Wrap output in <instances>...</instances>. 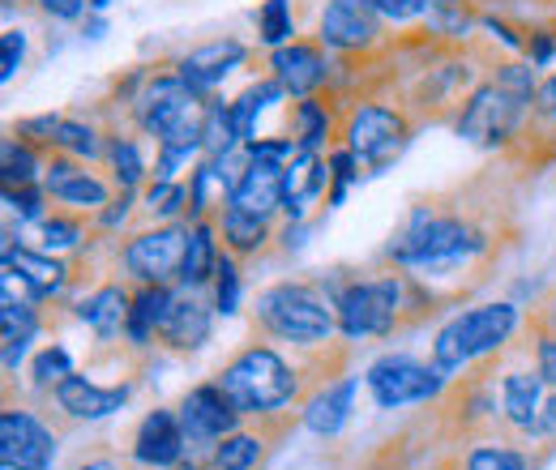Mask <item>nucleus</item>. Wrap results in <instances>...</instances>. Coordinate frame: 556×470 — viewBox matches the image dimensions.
Here are the masks:
<instances>
[{
    "label": "nucleus",
    "mask_w": 556,
    "mask_h": 470,
    "mask_svg": "<svg viewBox=\"0 0 556 470\" xmlns=\"http://www.w3.org/2000/svg\"><path fill=\"white\" fill-rule=\"evenodd\" d=\"M210 99L193 90L176 68L154 73L141 81L134 94V120L146 137H154L159 150H202V129H206Z\"/></svg>",
    "instance_id": "obj_1"
},
{
    "label": "nucleus",
    "mask_w": 556,
    "mask_h": 470,
    "mask_svg": "<svg viewBox=\"0 0 556 470\" xmlns=\"http://www.w3.org/2000/svg\"><path fill=\"white\" fill-rule=\"evenodd\" d=\"M488 240L480 231H471L463 218L454 214H437L428 205H416L412 218L403 223V231L386 244V257L399 266H454L471 253H480Z\"/></svg>",
    "instance_id": "obj_2"
},
{
    "label": "nucleus",
    "mask_w": 556,
    "mask_h": 470,
    "mask_svg": "<svg viewBox=\"0 0 556 470\" xmlns=\"http://www.w3.org/2000/svg\"><path fill=\"white\" fill-rule=\"evenodd\" d=\"M218 385L227 390L231 403L240 406V415H275V410L295 403V394H300L295 368L278 355L275 346H244L218 372Z\"/></svg>",
    "instance_id": "obj_3"
},
{
    "label": "nucleus",
    "mask_w": 556,
    "mask_h": 470,
    "mask_svg": "<svg viewBox=\"0 0 556 470\" xmlns=\"http://www.w3.org/2000/svg\"><path fill=\"white\" fill-rule=\"evenodd\" d=\"M257 321L278 342L295 346H326L339 330V313L308 287V282H275L257 295Z\"/></svg>",
    "instance_id": "obj_4"
},
{
    "label": "nucleus",
    "mask_w": 556,
    "mask_h": 470,
    "mask_svg": "<svg viewBox=\"0 0 556 470\" xmlns=\"http://www.w3.org/2000/svg\"><path fill=\"white\" fill-rule=\"evenodd\" d=\"M518 330V308L514 304H480L458 313L432 342V364L450 377L458 368H467L471 359L501 351Z\"/></svg>",
    "instance_id": "obj_5"
},
{
    "label": "nucleus",
    "mask_w": 556,
    "mask_h": 470,
    "mask_svg": "<svg viewBox=\"0 0 556 470\" xmlns=\"http://www.w3.org/2000/svg\"><path fill=\"white\" fill-rule=\"evenodd\" d=\"M407 291H412V282L399 278V274L348 282V287L339 291V300H334L343 338L359 342V338L394 334V326L403 321V308H407Z\"/></svg>",
    "instance_id": "obj_6"
},
{
    "label": "nucleus",
    "mask_w": 556,
    "mask_h": 470,
    "mask_svg": "<svg viewBox=\"0 0 556 470\" xmlns=\"http://www.w3.org/2000/svg\"><path fill=\"white\" fill-rule=\"evenodd\" d=\"M407 137H412L407 116L394 112V107H386V103H355L348 125H343V145L359 158L364 172L390 167L403 154Z\"/></svg>",
    "instance_id": "obj_7"
},
{
    "label": "nucleus",
    "mask_w": 556,
    "mask_h": 470,
    "mask_svg": "<svg viewBox=\"0 0 556 470\" xmlns=\"http://www.w3.org/2000/svg\"><path fill=\"white\" fill-rule=\"evenodd\" d=\"M527 107H531V99L505 90V86L492 77V81L476 86V90L467 94V103H463V112H458V137H467L471 145H501V141H509V137L518 134Z\"/></svg>",
    "instance_id": "obj_8"
},
{
    "label": "nucleus",
    "mask_w": 556,
    "mask_h": 470,
    "mask_svg": "<svg viewBox=\"0 0 556 470\" xmlns=\"http://www.w3.org/2000/svg\"><path fill=\"white\" fill-rule=\"evenodd\" d=\"M445 390V372L419 364L412 355H386L368 368V394L381 410H399L412 403H432Z\"/></svg>",
    "instance_id": "obj_9"
},
{
    "label": "nucleus",
    "mask_w": 556,
    "mask_h": 470,
    "mask_svg": "<svg viewBox=\"0 0 556 470\" xmlns=\"http://www.w3.org/2000/svg\"><path fill=\"white\" fill-rule=\"evenodd\" d=\"M185 253H189V227L180 223H163V227H150L134 236L125 244V269L138 278V282H154V287H167L172 278L185 274Z\"/></svg>",
    "instance_id": "obj_10"
},
{
    "label": "nucleus",
    "mask_w": 556,
    "mask_h": 470,
    "mask_svg": "<svg viewBox=\"0 0 556 470\" xmlns=\"http://www.w3.org/2000/svg\"><path fill=\"white\" fill-rule=\"evenodd\" d=\"M180 423H185V436L189 445H206L214 449L223 436L240 432V406L227 398V390L214 381V385H198L180 398Z\"/></svg>",
    "instance_id": "obj_11"
},
{
    "label": "nucleus",
    "mask_w": 556,
    "mask_h": 470,
    "mask_svg": "<svg viewBox=\"0 0 556 470\" xmlns=\"http://www.w3.org/2000/svg\"><path fill=\"white\" fill-rule=\"evenodd\" d=\"M321 48H334V52H368L377 39H381V9L377 0H330L321 9Z\"/></svg>",
    "instance_id": "obj_12"
},
{
    "label": "nucleus",
    "mask_w": 556,
    "mask_h": 470,
    "mask_svg": "<svg viewBox=\"0 0 556 470\" xmlns=\"http://www.w3.org/2000/svg\"><path fill=\"white\" fill-rule=\"evenodd\" d=\"M0 462H4V470H52L56 436L30 410L9 406L0 415Z\"/></svg>",
    "instance_id": "obj_13"
},
{
    "label": "nucleus",
    "mask_w": 556,
    "mask_h": 470,
    "mask_svg": "<svg viewBox=\"0 0 556 470\" xmlns=\"http://www.w3.org/2000/svg\"><path fill=\"white\" fill-rule=\"evenodd\" d=\"M270 73L291 99H313L330 81V61H326L321 43L291 39V43L270 52Z\"/></svg>",
    "instance_id": "obj_14"
},
{
    "label": "nucleus",
    "mask_w": 556,
    "mask_h": 470,
    "mask_svg": "<svg viewBox=\"0 0 556 470\" xmlns=\"http://www.w3.org/2000/svg\"><path fill=\"white\" fill-rule=\"evenodd\" d=\"M189 449V436H185V423L176 410H150L134 432V462L150 470H167L180 467Z\"/></svg>",
    "instance_id": "obj_15"
},
{
    "label": "nucleus",
    "mask_w": 556,
    "mask_h": 470,
    "mask_svg": "<svg viewBox=\"0 0 556 470\" xmlns=\"http://www.w3.org/2000/svg\"><path fill=\"white\" fill-rule=\"evenodd\" d=\"M553 398V381L535 368V372H509L501 381V410H505V423L514 432H527V436H540L544 428V410Z\"/></svg>",
    "instance_id": "obj_16"
},
{
    "label": "nucleus",
    "mask_w": 556,
    "mask_h": 470,
    "mask_svg": "<svg viewBox=\"0 0 556 470\" xmlns=\"http://www.w3.org/2000/svg\"><path fill=\"white\" fill-rule=\"evenodd\" d=\"M210 334H214V317H210V304L198 295V287L172 291V308L163 317L159 342L172 351H202Z\"/></svg>",
    "instance_id": "obj_17"
},
{
    "label": "nucleus",
    "mask_w": 556,
    "mask_h": 470,
    "mask_svg": "<svg viewBox=\"0 0 556 470\" xmlns=\"http://www.w3.org/2000/svg\"><path fill=\"white\" fill-rule=\"evenodd\" d=\"M39 185L48 189V198H56L61 205H73V209H94L99 214L103 205L112 202L108 185L94 172H86L77 158H52L43 167V180Z\"/></svg>",
    "instance_id": "obj_18"
},
{
    "label": "nucleus",
    "mask_w": 556,
    "mask_h": 470,
    "mask_svg": "<svg viewBox=\"0 0 556 470\" xmlns=\"http://www.w3.org/2000/svg\"><path fill=\"white\" fill-rule=\"evenodd\" d=\"M330 185V158H321L317 150H300L291 163H287V185H282V209L291 223H304L308 209L321 202Z\"/></svg>",
    "instance_id": "obj_19"
},
{
    "label": "nucleus",
    "mask_w": 556,
    "mask_h": 470,
    "mask_svg": "<svg viewBox=\"0 0 556 470\" xmlns=\"http://www.w3.org/2000/svg\"><path fill=\"white\" fill-rule=\"evenodd\" d=\"M244 56H249V48H244L240 39H210L202 48H193L189 56H180V61H176V73H180L193 90L210 94L231 68L244 65Z\"/></svg>",
    "instance_id": "obj_20"
},
{
    "label": "nucleus",
    "mask_w": 556,
    "mask_h": 470,
    "mask_svg": "<svg viewBox=\"0 0 556 470\" xmlns=\"http://www.w3.org/2000/svg\"><path fill=\"white\" fill-rule=\"evenodd\" d=\"M52 394H56V406L70 419H108V415H116L121 406L129 403L134 385H94V381H86V377L73 372Z\"/></svg>",
    "instance_id": "obj_21"
},
{
    "label": "nucleus",
    "mask_w": 556,
    "mask_h": 470,
    "mask_svg": "<svg viewBox=\"0 0 556 470\" xmlns=\"http://www.w3.org/2000/svg\"><path fill=\"white\" fill-rule=\"evenodd\" d=\"M351 403H355V377H339V381L321 385V390L304 403L300 419H304V428L317 432V436H339L351 419Z\"/></svg>",
    "instance_id": "obj_22"
},
{
    "label": "nucleus",
    "mask_w": 556,
    "mask_h": 470,
    "mask_svg": "<svg viewBox=\"0 0 556 470\" xmlns=\"http://www.w3.org/2000/svg\"><path fill=\"white\" fill-rule=\"evenodd\" d=\"M129 308H134V295H129L125 287L108 282V287H99L94 295H86V300L77 304V317L94 330V338L112 342L116 334L129 330Z\"/></svg>",
    "instance_id": "obj_23"
},
{
    "label": "nucleus",
    "mask_w": 556,
    "mask_h": 470,
    "mask_svg": "<svg viewBox=\"0 0 556 470\" xmlns=\"http://www.w3.org/2000/svg\"><path fill=\"white\" fill-rule=\"evenodd\" d=\"M4 269H13V274H22L26 282H30V291L39 295V304L43 300H52V295H61L65 291V282H70V266L65 262H56L52 253H35V249H4Z\"/></svg>",
    "instance_id": "obj_24"
},
{
    "label": "nucleus",
    "mask_w": 556,
    "mask_h": 470,
    "mask_svg": "<svg viewBox=\"0 0 556 470\" xmlns=\"http://www.w3.org/2000/svg\"><path fill=\"white\" fill-rule=\"evenodd\" d=\"M172 308V291L167 287H154V282H141V291L134 295V308H129V330L125 338L134 346H150L159 330H163V317Z\"/></svg>",
    "instance_id": "obj_25"
},
{
    "label": "nucleus",
    "mask_w": 556,
    "mask_h": 470,
    "mask_svg": "<svg viewBox=\"0 0 556 470\" xmlns=\"http://www.w3.org/2000/svg\"><path fill=\"white\" fill-rule=\"evenodd\" d=\"M218 231H223V240H227L231 253H257L270 240V218H257V214H249V209L227 202L218 209Z\"/></svg>",
    "instance_id": "obj_26"
},
{
    "label": "nucleus",
    "mask_w": 556,
    "mask_h": 470,
    "mask_svg": "<svg viewBox=\"0 0 556 470\" xmlns=\"http://www.w3.org/2000/svg\"><path fill=\"white\" fill-rule=\"evenodd\" d=\"M218 240H214V223L210 218H198L193 227H189V253H185V274H180V282L185 287H206L210 278H214V269H218Z\"/></svg>",
    "instance_id": "obj_27"
},
{
    "label": "nucleus",
    "mask_w": 556,
    "mask_h": 470,
    "mask_svg": "<svg viewBox=\"0 0 556 470\" xmlns=\"http://www.w3.org/2000/svg\"><path fill=\"white\" fill-rule=\"evenodd\" d=\"M0 326H4V372H13L26 355V342L39 334V317H35V304H13L4 300L0 304Z\"/></svg>",
    "instance_id": "obj_28"
},
{
    "label": "nucleus",
    "mask_w": 556,
    "mask_h": 470,
    "mask_svg": "<svg viewBox=\"0 0 556 470\" xmlns=\"http://www.w3.org/2000/svg\"><path fill=\"white\" fill-rule=\"evenodd\" d=\"M244 141L236 134V116H231V103H218L210 99V112H206V129H202V154L206 158H223L231 150H240Z\"/></svg>",
    "instance_id": "obj_29"
},
{
    "label": "nucleus",
    "mask_w": 556,
    "mask_h": 470,
    "mask_svg": "<svg viewBox=\"0 0 556 470\" xmlns=\"http://www.w3.org/2000/svg\"><path fill=\"white\" fill-rule=\"evenodd\" d=\"M266 458V441L257 432H231L214 445V470H253Z\"/></svg>",
    "instance_id": "obj_30"
},
{
    "label": "nucleus",
    "mask_w": 556,
    "mask_h": 470,
    "mask_svg": "<svg viewBox=\"0 0 556 470\" xmlns=\"http://www.w3.org/2000/svg\"><path fill=\"white\" fill-rule=\"evenodd\" d=\"M291 125H295V141H300L304 150H317V154L330 145V134H334L330 112H326L317 99H300L295 112H291Z\"/></svg>",
    "instance_id": "obj_31"
},
{
    "label": "nucleus",
    "mask_w": 556,
    "mask_h": 470,
    "mask_svg": "<svg viewBox=\"0 0 556 470\" xmlns=\"http://www.w3.org/2000/svg\"><path fill=\"white\" fill-rule=\"evenodd\" d=\"M0 167H4V185H35V180H43L48 163H39V154L26 137L13 134L0 150Z\"/></svg>",
    "instance_id": "obj_32"
},
{
    "label": "nucleus",
    "mask_w": 556,
    "mask_h": 470,
    "mask_svg": "<svg viewBox=\"0 0 556 470\" xmlns=\"http://www.w3.org/2000/svg\"><path fill=\"white\" fill-rule=\"evenodd\" d=\"M108 158L116 172V189L121 193H138L141 176H146V158H141L138 141L134 137H112L108 141Z\"/></svg>",
    "instance_id": "obj_33"
},
{
    "label": "nucleus",
    "mask_w": 556,
    "mask_h": 470,
    "mask_svg": "<svg viewBox=\"0 0 556 470\" xmlns=\"http://www.w3.org/2000/svg\"><path fill=\"white\" fill-rule=\"evenodd\" d=\"M52 145L61 150V154H70L77 163H90V158H99L108 145H103V137L94 125H81V120H61V129L52 137Z\"/></svg>",
    "instance_id": "obj_34"
},
{
    "label": "nucleus",
    "mask_w": 556,
    "mask_h": 470,
    "mask_svg": "<svg viewBox=\"0 0 556 470\" xmlns=\"http://www.w3.org/2000/svg\"><path fill=\"white\" fill-rule=\"evenodd\" d=\"M257 35H262V43H266L270 52L295 39V13H291V0H266V4L257 9Z\"/></svg>",
    "instance_id": "obj_35"
},
{
    "label": "nucleus",
    "mask_w": 556,
    "mask_h": 470,
    "mask_svg": "<svg viewBox=\"0 0 556 470\" xmlns=\"http://www.w3.org/2000/svg\"><path fill=\"white\" fill-rule=\"evenodd\" d=\"M141 202L154 218H180V214H189L193 198H189V185H180V180H154Z\"/></svg>",
    "instance_id": "obj_36"
},
{
    "label": "nucleus",
    "mask_w": 556,
    "mask_h": 470,
    "mask_svg": "<svg viewBox=\"0 0 556 470\" xmlns=\"http://www.w3.org/2000/svg\"><path fill=\"white\" fill-rule=\"evenodd\" d=\"M81 223L77 218H65V214H52L39 223V249L43 253H73L81 244Z\"/></svg>",
    "instance_id": "obj_37"
},
{
    "label": "nucleus",
    "mask_w": 556,
    "mask_h": 470,
    "mask_svg": "<svg viewBox=\"0 0 556 470\" xmlns=\"http://www.w3.org/2000/svg\"><path fill=\"white\" fill-rule=\"evenodd\" d=\"M30 377H35L39 390H56L65 377H73L70 351H65V346H48V351H39L35 364H30Z\"/></svg>",
    "instance_id": "obj_38"
},
{
    "label": "nucleus",
    "mask_w": 556,
    "mask_h": 470,
    "mask_svg": "<svg viewBox=\"0 0 556 470\" xmlns=\"http://www.w3.org/2000/svg\"><path fill=\"white\" fill-rule=\"evenodd\" d=\"M214 308L223 317H231L240 308V269H236V262L227 253L218 257V269H214Z\"/></svg>",
    "instance_id": "obj_39"
},
{
    "label": "nucleus",
    "mask_w": 556,
    "mask_h": 470,
    "mask_svg": "<svg viewBox=\"0 0 556 470\" xmlns=\"http://www.w3.org/2000/svg\"><path fill=\"white\" fill-rule=\"evenodd\" d=\"M326 158H330V198H326V202L343 205L348 189L359 180V172H364V167H359V158L351 154L348 145H343V150H334V154H326Z\"/></svg>",
    "instance_id": "obj_40"
},
{
    "label": "nucleus",
    "mask_w": 556,
    "mask_h": 470,
    "mask_svg": "<svg viewBox=\"0 0 556 470\" xmlns=\"http://www.w3.org/2000/svg\"><path fill=\"white\" fill-rule=\"evenodd\" d=\"M467 470H527V458L509 445H476L467 454Z\"/></svg>",
    "instance_id": "obj_41"
},
{
    "label": "nucleus",
    "mask_w": 556,
    "mask_h": 470,
    "mask_svg": "<svg viewBox=\"0 0 556 470\" xmlns=\"http://www.w3.org/2000/svg\"><path fill=\"white\" fill-rule=\"evenodd\" d=\"M43 193L48 189H35V185H4V205L22 223H30V218H43Z\"/></svg>",
    "instance_id": "obj_42"
},
{
    "label": "nucleus",
    "mask_w": 556,
    "mask_h": 470,
    "mask_svg": "<svg viewBox=\"0 0 556 470\" xmlns=\"http://www.w3.org/2000/svg\"><path fill=\"white\" fill-rule=\"evenodd\" d=\"M22 61H26V35L9 26L4 39H0V81H13Z\"/></svg>",
    "instance_id": "obj_43"
},
{
    "label": "nucleus",
    "mask_w": 556,
    "mask_h": 470,
    "mask_svg": "<svg viewBox=\"0 0 556 470\" xmlns=\"http://www.w3.org/2000/svg\"><path fill=\"white\" fill-rule=\"evenodd\" d=\"M377 9H381V17H390V22H416L424 13H432L437 4H432V0H377Z\"/></svg>",
    "instance_id": "obj_44"
},
{
    "label": "nucleus",
    "mask_w": 556,
    "mask_h": 470,
    "mask_svg": "<svg viewBox=\"0 0 556 470\" xmlns=\"http://www.w3.org/2000/svg\"><path fill=\"white\" fill-rule=\"evenodd\" d=\"M56 129H61V116H35V120H22V125H17V137H26L30 145H35V141H48V145H52Z\"/></svg>",
    "instance_id": "obj_45"
},
{
    "label": "nucleus",
    "mask_w": 556,
    "mask_h": 470,
    "mask_svg": "<svg viewBox=\"0 0 556 470\" xmlns=\"http://www.w3.org/2000/svg\"><path fill=\"white\" fill-rule=\"evenodd\" d=\"M522 52L531 56V65H548L556 56V35L553 30H531V39L522 43Z\"/></svg>",
    "instance_id": "obj_46"
},
{
    "label": "nucleus",
    "mask_w": 556,
    "mask_h": 470,
    "mask_svg": "<svg viewBox=\"0 0 556 470\" xmlns=\"http://www.w3.org/2000/svg\"><path fill=\"white\" fill-rule=\"evenodd\" d=\"M48 17H56V22H77L86 9H90V0H35Z\"/></svg>",
    "instance_id": "obj_47"
},
{
    "label": "nucleus",
    "mask_w": 556,
    "mask_h": 470,
    "mask_svg": "<svg viewBox=\"0 0 556 470\" xmlns=\"http://www.w3.org/2000/svg\"><path fill=\"white\" fill-rule=\"evenodd\" d=\"M531 103H535V116L553 120L556 116V73L548 77V81H540V86H535V99H531Z\"/></svg>",
    "instance_id": "obj_48"
},
{
    "label": "nucleus",
    "mask_w": 556,
    "mask_h": 470,
    "mask_svg": "<svg viewBox=\"0 0 556 470\" xmlns=\"http://www.w3.org/2000/svg\"><path fill=\"white\" fill-rule=\"evenodd\" d=\"M535 359H540V372L556 385V334H540V342H535Z\"/></svg>",
    "instance_id": "obj_49"
},
{
    "label": "nucleus",
    "mask_w": 556,
    "mask_h": 470,
    "mask_svg": "<svg viewBox=\"0 0 556 470\" xmlns=\"http://www.w3.org/2000/svg\"><path fill=\"white\" fill-rule=\"evenodd\" d=\"M129 205H134V193H121V202H108L99 209V223L103 227H121L129 218Z\"/></svg>",
    "instance_id": "obj_50"
},
{
    "label": "nucleus",
    "mask_w": 556,
    "mask_h": 470,
    "mask_svg": "<svg viewBox=\"0 0 556 470\" xmlns=\"http://www.w3.org/2000/svg\"><path fill=\"white\" fill-rule=\"evenodd\" d=\"M540 436H556V385H553V398H548V410H544V428Z\"/></svg>",
    "instance_id": "obj_51"
},
{
    "label": "nucleus",
    "mask_w": 556,
    "mask_h": 470,
    "mask_svg": "<svg viewBox=\"0 0 556 470\" xmlns=\"http://www.w3.org/2000/svg\"><path fill=\"white\" fill-rule=\"evenodd\" d=\"M540 326H544V334H556V295L544 304V313H540Z\"/></svg>",
    "instance_id": "obj_52"
},
{
    "label": "nucleus",
    "mask_w": 556,
    "mask_h": 470,
    "mask_svg": "<svg viewBox=\"0 0 556 470\" xmlns=\"http://www.w3.org/2000/svg\"><path fill=\"white\" fill-rule=\"evenodd\" d=\"M81 470H121V462H112V458H94V462H86Z\"/></svg>",
    "instance_id": "obj_53"
},
{
    "label": "nucleus",
    "mask_w": 556,
    "mask_h": 470,
    "mask_svg": "<svg viewBox=\"0 0 556 470\" xmlns=\"http://www.w3.org/2000/svg\"><path fill=\"white\" fill-rule=\"evenodd\" d=\"M103 30H108V26H103V17H94V22H90V26H86V35H90V39H99V35H103Z\"/></svg>",
    "instance_id": "obj_54"
},
{
    "label": "nucleus",
    "mask_w": 556,
    "mask_h": 470,
    "mask_svg": "<svg viewBox=\"0 0 556 470\" xmlns=\"http://www.w3.org/2000/svg\"><path fill=\"white\" fill-rule=\"evenodd\" d=\"M108 4H112V0H90V9H94V13H103Z\"/></svg>",
    "instance_id": "obj_55"
},
{
    "label": "nucleus",
    "mask_w": 556,
    "mask_h": 470,
    "mask_svg": "<svg viewBox=\"0 0 556 470\" xmlns=\"http://www.w3.org/2000/svg\"><path fill=\"white\" fill-rule=\"evenodd\" d=\"M432 4H454V0H432Z\"/></svg>",
    "instance_id": "obj_56"
},
{
    "label": "nucleus",
    "mask_w": 556,
    "mask_h": 470,
    "mask_svg": "<svg viewBox=\"0 0 556 470\" xmlns=\"http://www.w3.org/2000/svg\"><path fill=\"white\" fill-rule=\"evenodd\" d=\"M454 470H467V467H454Z\"/></svg>",
    "instance_id": "obj_57"
}]
</instances>
